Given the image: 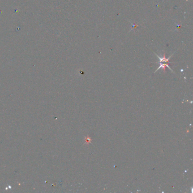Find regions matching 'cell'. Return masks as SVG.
Returning <instances> with one entry per match:
<instances>
[{
	"label": "cell",
	"mask_w": 193,
	"mask_h": 193,
	"mask_svg": "<svg viewBox=\"0 0 193 193\" xmlns=\"http://www.w3.org/2000/svg\"><path fill=\"white\" fill-rule=\"evenodd\" d=\"M85 145H89V144L91 143L92 142V139L90 136L88 135L86 136L85 137Z\"/></svg>",
	"instance_id": "cell-1"
}]
</instances>
